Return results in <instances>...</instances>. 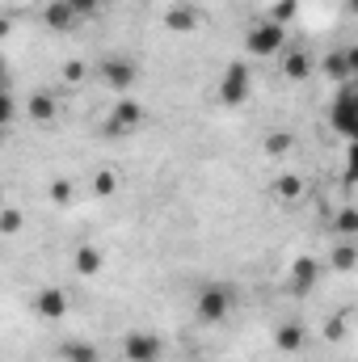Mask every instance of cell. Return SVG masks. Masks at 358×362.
Masks as SVG:
<instances>
[{
	"label": "cell",
	"mask_w": 358,
	"mask_h": 362,
	"mask_svg": "<svg viewBox=\"0 0 358 362\" xmlns=\"http://www.w3.org/2000/svg\"><path fill=\"white\" fill-rule=\"evenodd\" d=\"M232 308H236V295H232V286H224V282H207V286L198 291V299H194L198 325H224V320L232 316Z\"/></svg>",
	"instance_id": "cell-1"
},
{
	"label": "cell",
	"mask_w": 358,
	"mask_h": 362,
	"mask_svg": "<svg viewBox=\"0 0 358 362\" xmlns=\"http://www.w3.org/2000/svg\"><path fill=\"white\" fill-rule=\"evenodd\" d=\"M93 76L105 85V89H114V93H131L135 85H139V64L131 59V55H105L97 68H93Z\"/></svg>",
	"instance_id": "cell-2"
},
{
	"label": "cell",
	"mask_w": 358,
	"mask_h": 362,
	"mask_svg": "<svg viewBox=\"0 0 358 362\" xmlns=\"http://www.w3.org/2000/svg\"><path fill=\"white\" fill-rule=\"evenodd\" d=\"M245 47H249V55H258V59H270V55H282L291 42H287V25H278V21H253L249 30H245Z\"/></svg>",
	"instance_id": "cell-3"
},
{
	"label": "cell",
	"mask_w": 358,
	"mask_h": 362,
	"mask_svg": "<svg viewBox=\"0 0 358 362\" xmlns=\"http://www.w3.org/2000/svg\"><path fill=\"white\" fill-rule=\"evenodd\" d=\"M249 93H253V72H249V64H245V59H232V64L224 68V76H219V105L241 110V105L249 101Z\"/></svg>",
	"instance_id": "cell-4"
},
{
	"label": "cell",
	"mask_w": 358,
	"mask_h": 362,
	"mask_svg": "<svg viewBox=\"0 0 358 362\" xmlns=\"http://www.w3.org/2000/svg\"><path fill=\"white\" fill-rule=\"evenodd\" d=\"M329 127H333L346 144H358V105L350 101L346 85H342V89H337V97L329 101Z\"/></svg>",
	"instance_id": "cell-5"
},
{
	"label": "cell",
	"mask_w": 358,
	"mask_h": 362,
	"mask_svg": "<svg viewBox=\"0 0 358 362\" xmlns=\"http://www.w3.org/2000/svg\"><path fill=\"white\" fill-rule=\"evenodd\" d=\"M30 308H34V316H38V320L55 325V320H64V316L72 312V295H68L64 286H42V291L30 299Z\"/></svg>",
	"instance_id": "cell-6"
},
{
	"label": "cell",
	"mask_w": 358,
	"mask_h": 362,
	"mask_svg": "<svg viewBox=\"0 0 358 362\" xmlns=\"http://www.w3.org/2000/svg\"><path fill=\"white\" fill-rule=\"evenodd\" d=\"M161 354H165V341L148 329H135L122 337V358L127 362H161Z\"/></svg>",
	"instance_id": "cell-7"
},
{
	"label": "cell",
	"mask_w": 358,
	"mask_h": 362,
	"mask_svg": "<svg viewBox=\"0 0 358 362\" xmlns=\"http://www.w3.org/2000/svg\"><path fill=\"white\" fill-rule=\"evenodd\" d=\"M139 127H144V105H139L135 97L114 101L110 122H105V135H131V131H139Z\"/></svg>",
	"instance_id": "cell-8"
},
{
	"label": "cell",
	"mask_w": 358,
	"mask_h": 362,
	"mask_svg": "<svg viewBox=\"0 0 358 362\" xmlns=\"http://www.w3.org/2000/svg\"><path fill=\"white\" fill-rule=\"evenodd\" d=\"M321 282V262L316 257H295L291 262V278H287V291L291 295H312Z\"/></svg>",
	"instance_id": "cell-9"
},
{
	"label": "cell",
	"mask_w": 358,
	"mask_h": 362,
	"mask_svg": "<svg viewBox=\"0 0 358 362\" xmlns=\"http://www.w3.org/2000/svg\"><path fill=\"white\" fill-rule=\"evenodd\" d=\"M274 350H278V354H304V350H308V329H304V320H282V325L274 329Z\"/></svg>",
	"instance_id": "cell-10"
},
{
	"label": "cell",
	"mask_w": 358,
	"mask_h": 362,
	"mask_svg": "<svg viewBox=\"0 0 358 362\" xmlns=\"http://www.w3.org/2000/svg\"><path fill=\"white\" fill-rule=\"evenodd\" d=\"M312 72H316V59H312L308 47H287L282 51V76L287 81H308Z\"/></svg>",
	"instance_id": "cell-11"
},
{
	"label": "cell",
	"mask_w": 358,
	"mask_h": 362,
	"mask_svg": "<svg viewBox=\"0 0 358 362\" xmlns=\"http://www.w3.org/2000/svg\"><path fill=\"white\" fill-rule=\"evenodd\" d=\"M42 21H47V30H55V34H68V30H76V25H81L76 8H72L68 0H47Z\"/></svg>",
	"instance_id": "cell-12"
},
{
	"label": "cell",
	"mask_w": 358,
	"mask_h": 362,
	"mask_svg": "<svg viewBox=\"0 0 358 362\" xmlns=\"http://www.w3.org/2000/svg\"><path fill=\"white\" fill-rule=\"evenodd\" d=\"M198 25H202V8L198 4H173L165 13V30L169 34H194Z\"/></svg>",
	"instance_id": "cell-13"
},
{
	"label": "cell",
	"mask_w": 358,
	"mask_h": 362,
	"mask_svg": "<svg viewBox=\"0 0 358 362\" xmlns=\"http://www.w3.org/2000/svg\"><path fill=\"white\" fill-rule=\"evenodd\" d=\"M101 266H105V253H101L97 245H76V249H72V270L81 274V278L101 274Z\"/></svg>",
	"instance_id": "cell-14"
},
{
	"label": "cell",
	"mask_w": 358,
	"mask_h": 362,
	"mask_svg": "<svg viewBox=\"0 0 358 362\" xmlns=\"http://www.w3.org/2000/svg\"><path fill=\"white\" fill-rule=\"evenodd\" d=\"M321 72L342 89V85H350V59H346V47H337V51H329L325 59H321Z\"/></svg>",
	"instance_id": "cell-15"
},
{
	"label": "cell",
	"mask_w": 358,
	"mask_h": 362,
	"mask_svg": "<svg viewBox=\"0 0 358 362\" xmlns=\"http://www.w3.org/2000/svg\"><path fill=\"white\" fill-rule=\"evenodd\" d=\"M270 194L278 202H299L304 198V177L299 173H278V177L270 181Z\"/></svg>",
	"instance_id": "cell-16"
},
{
	"label": "cell",
	"mask_w": 358,
	"mask_h": 362,
	"mask_svg": "<svg viewBox=\"0 0 358 362\" xmlns=\"http://www.w3.org/2000/svg\"><path fill=\"white\" fill-rule=\"evenodd\" d=\"M59 358L64 362H97L101 354H97V346L85 341V337H68V341L59 346Z\"/></svg>",
	"instance_id": "cell-17"
},
{
	"label": "cell",
	"mask_w": 358,
	"mask_h": 362,
	"mask_svg": "<svg viewBox=\"0 0 358 362\" xmlns=\"http://www.w3.org/2000/svg\"><path fill=\"white\" fill-rule=\"evenodd\" d=\"M25 110H30L34 122H55V114H59V105H55L51 93H34V97L25 101Z\"/></svg>",
	"instance_id": "cell-18"
},
{
	"label": "cell",
	"mask_w": 358,
	"mask_h": 362,
	"mask_svg": "<svg viewBox=\"0 0 358 362\" xmlns=\"http://www.w3.org/2000/svg\"><path fill=\"white\" fill-rule=\"evenodd\" d=\"M329 266L337 274H350L358 266V249H354V240H337L333 245V253H329Z\"/></svg>",
	"instance_id": "cell-19"
},
{
	"label": "cell",
	"mask_w": 358,
	"mask_h": 362,
	"mask_svg": "<svg viewBox=\"0 0 358 362\" xmlns=\"http://www.w3.org/2000/svg\"><path fill=\"white\" fill-rule=\"evenodd\" d=\"M333 232H337V240H354L358 236V206H342L333 215Z\"/></svg>",
	"instance_id": "cell-20"
},
{
	"label": "cell",
	"mask_w": 358,
	"mask_h": 362,
	"mask_svg": "<svg viewBox=\"0 0 358 362\" xmlns=\"http://www.w3.org/2000/svg\"><path fill=\"white\" fill-rule=\"evenodd\" d=\"M291 148H295V135H291V131H270L266 139H262V152L274 156V160H278V156H287Z\"/></svg>",
	"instance_id": "cell-21"
},
{
	"label": "cell",
	"mask_w": 358,
	"mask_h": 362,
	"mask_svg": "<svg viewBox=\"0 0 358 362\" xmlns=\"http://www.w3.org/2000/svg\"><path fill=\"white\" fill-rule=\"evenodd\" d=\"M346 337H350V320H346V312L329 316V320H325V341H346Z\"/></svg>",
	"instance_id": "cell-22"
},
{
	"label": "cell",
	"mask_w": 358,
	"mask_h": 362,
	"mask_svg": "<svg viewBox=\"0 0 358 362\" xmlns=\"http://www.w3.org/2000/svg\"><path fill=\"white\" fill-rule=\"evenodd\" d=\"M114 189H118V173H114V169H97V173H93V194H97V198H110Z\"/></svg>",
	"instance_id": "cell-23"
},
{
	"label": "cell",
	"mask_w": 358,
	"mask_h": 362,
	"mask_svg": "<svg viewBox=\"0 0 358 362\" xmlns=\"http://www.w3.org/2000/svg\"><path fill=\"white\" fill-rule=\"evenodd\" d=\"M72 198H76V185H72L68 177H55V181H51V202H55V206H68Z\"/></svg>",
	"instance_id": "cell-24"
},
{
	"label": "cell",
	"mask_w": 358,
	"mask_h": 362,
	"mask_svg": "<svg viewBox=\"0 0 358 362\" xmlns=\"http://www.w3.org/2000/svg\"><path fill=\"white\" fill-rule=\"evenodd\" d=\"M295 8H299V0H274L266 17H270V21H278V25H287V21L295 17Z\"/></svg>",
	"instance_id": "cell-25"
},
{
	"label": "cell",
	"mask_w": 358,
	"mask_h": 362,
	"mask_svg": "<svg viewBox=\"0 0 358 362\" xmlns=\"http://www.w3.org/2000/svg\"><path fill=\"white\" fill-rule=\"evenodd\" d=\"M342 181L358 185V144H346V165H342Z\"/></svg>",
	"instance_id": "cell-26"
},
{
	"label": "cell",
	"mask_w": 358,
	"mask_h": 362,
	"mask_svg": "<svg viewBox=\"0 0 358 362\" xmlns=\"http://www.w3.org/2000/svg\"><path fill=\"white\" fill-rule=\"evenodd\" d=\"M68 4L76 8V17H81V21H89V17H97V13L105 8V0H68Z\"/></svg>",
	"instance_id": "cell-27"
},
{
	"label": "cell",
	"mask_w": 358,
	"mask_h": 362,
	"mask_svg": "<svg viewBox=\"0 0 358 362\" xmlns=\"http://www.w3.org/2000/svg\"><path fill=\"white\" fill-rule=\"evenodd\" d=\"M59 76H64V81H68V85H81V81H85V76H89V68H85V64H81V59H72V64H64V68H59Z\"/></svg>",
	"instance_id": "cell-28"
},
{
	"label": "cell",
	"mask_w": 358,
	"mask_h": 362,
	"mask_svg": "<svg viewBox=\"0 0 358 362\" xmlns=\"http://www.w3.org/2000/svg\"><path fill=\"white\" fill-rule=\"evenodd\" d=\"M0 232H4V236H17V232H21V211H17V206H4V219H0Z\"/></svg>",
	"instance_id": "cell-29"
},
{
	"label": "cell",
	"mask_w": 358,
	"mask_h": 362,
	"mask_svg": "<svg viewBox=\"0 0 358 362\" xmlns=\"http://www.w3.org/2000/svg\"><path fill=\"white\" fill-rule=\"evenodd\" d=\"M0 118H4V122H13V118H17V97H13V89H4V101H0Z\"/></svg>",
	"instance_id": "cell-30"
},
{
	"label": "cell",
	"mask_w": 358,
	"mask_h": 362,
	"mask_svg": "<svg viewBox=\"0 0 358 362\" xmlns=\"http://www.w3.org/2000/svg\"><path fill=\"white\" fill-rule=\"evenodd\" d=\"M346 59H350V81H358V42L346 47Z\"/></svg>",
	"instance_id": "cell-31"
},
{
	"label": "cell",
	"mask_w": 358,
	"mask_h": 362,
	"mask_svg": "<svg viewBox=\"0 0 358 362\" xmlns=\"http://www.w3.org/2000/svg\"><path fill=\"white\" fill-rule=\"evenodd\" d=\"M346 93H350V101L358 105V81H350V85H346Z\"/></svg>",
	"instance_id": "cell-32"
},
{
	"label": "cell",
	"mask_w": 358,
	"mask_h": 362,
	"mask_svg": "<svg viewBox=\"0 0 358 362\" xmlns=\"http://www.w3.org/2000/svg\"><path fill=\"white\" fill-rule=\"evenodd\" d=\"M346 8H350V13L358 17V0H346Z\"/></svg>",
	"instance_id": "cell-33"
},
{
	"label": "cell",
	"mask_w": 358,
	"mask_h": 362,
	"mask_svg": "<svg viewBox=\"0 0 358 362\" xmlns=\"http://www.w3.org/2000/svg\"><path fill=\"white\" fill-rule=\"evenodd\" d=\"M185 362H207V358H185Z\"/></svg>",
	"instance_id": "cell-34"
},
{
	"label": "cell",
	"mask_w": 358,
	"mask_h": 362,
	"mask_svg": "<svg viewBox=\"0 0 358 362\" xmlns=\"http://www.w3.org/2000/svg\"><path fill=\"white\" fill-rule=\"evenodd\" d=\"M135 4H148V0H135Z\"/></svg>",
	"instance_id": "cell-35"
}]
</instances>
